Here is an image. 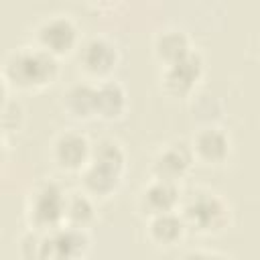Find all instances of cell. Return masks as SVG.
Returning a JSON list of instances; mask_svg holds the SVG:
<instances>
[{"instance_id": "obj_1", "label": "cell", "mask_w": 260, "mask_h": 260, "mask_svg": "<svg viewBox=\"0 0 260 260\" xmlns=\"http://www.w3.org/2000/svg\"><path fill=\"white\" fill-rule=\"evenodd\" d=\"M59 59L37 49L32 43L12 49L0 67V73L8 89L16 91H43L53 85L59 77Z\"/></svg>"}, {"instance_id": "obj_2", "label": "cell", "mask_w": 260, "mask_h": 260, "mask_svg": "<svg viewBox=\"0 0 260 260\" xmlns=\"http://www.w3.org/2000/svg\"><path fill=\"white\" fill-rule=\"evenodd\" d=\"M179 213L187 230L199 236L223 234L232 223L230 201L209 187H191L185 191L181 195Z\"/></svg>"}, {"instance_id": "obj_3", "label": "cell", "mask_w": 260, "mask_h": 260, "mask_svg": "<svg viewBox=\"0 0 260 260\" xmlns=\"http://www.w3.org/2000/svg\"><path fill=\"white\" fill-rule=\"evenodd\" d=\"M79 43H81L79 24L67 12L47 14L32 28V45L55 59L73 55Z\"/></svg>"}, {"instance_id": "obj_4", "label": "cell", "mask_w": 260, "mask_h": 260, "mask_svg": "<svg viewBox=\"0 0 260 260\" xmlns=\"http://www.w3.org/2000/svg\"><path fill=\"white\" fill-rule=\"evenodd\" d=\"M67 191L61 183L43 179L39 181L26 195L24 201V217L26 225L39 232H49L53 228L63 225V205Z\"/></svg>"}, {"instance_id": "obj_5", "label": "cell", "mask_w": 260, "mask_h": 260, "mask_svg": "<svg viewBox=\"0 0 260 260\" xmlns=\"http://www.w3.org/2000/svg\"><path fill=\"white\" fill-rule=\"evenodd\" d=\"M75 59L83 77L91 83L110 79L120 65L122 53L114 39L106 35H89L81 37V43L75 51Z\"/></svg>"}, {"instance_id": "obj_6", "label": "cell", "mask_w": 260, "mask_h": 260, "mask_svg": "<svg viewBox=\"0 0 260 260\" xmlns=\"http://www.w3.org/2000/svg\"><path fill=\"white\" fill-rule=\"evenodd\" d=\"M203 75H205V59L197 49H193L187 57L160 67L158 71L160 91L173 100H187L195 93Z\"/></svg>"}, {"instance_id": "obj_7", "label": "cell", "mask_w": 260, "mask_h": 260, "mask_svg": "<svg viewBox=\"0 0 260 260\" xmlns=\"http://www.w3.org/2000/svg\"><path fill=\"white\" fill-rule=\"evenodd\" d=\"M91 238L87 230L59 225L41 236L39 260H83L89 252Z\"/></svg>"}, {"instance_id": "obj_8", "label": "cell", "mask_w": 260, "mask_h": 260, "mask_svg": "<svg viewBox=\"0 0 260 260\" xmlns=\"http://www.w3.org/2000/svg\"><path fill=\"white\" fill-rule=\"evenodd\" d=\"M91 154V138L75 128L61 130L49 144V156L53 165L63 173H79Z\"/></svg>"}, {"instance_id": "obj_9", "label": "cell", "mask_w": 260, "mask_h": 260, "mask_svg": "<svg viewBox=\"0 0 260 260\" xmlns=\"http://www.w3.org/2000/svg\"><path fill=\"white\" fill-rule=\"evenodd\" d=\"M195 165L189 140H169L160 144L150 158V177L179 183L185 179Z\"/></svg>"}, {"instance_id": "obj_10", "label": "cell", "mask_w": 260, "mask_h": 260, "mask_svg": "<svg viewBox=\"0 0 260 260\" xmlns=\"http://www.w3.org/2000/svg\"><path fill=\"white\" fill-rule=\"evenodd\" d=\"M189 146L195 162H201L205 167H219L232 156V136L215 122L201 124L193 132Z\"/></svg>"}, {"instance_id": "obj_11", "label": "cell", "mask_w": 260, "mask_h": 260, "mask_svg": "<svg viewBox=\"0 0 260 260\" xmlns=\"http://www.w3.org/2000/svg\"><path fill=\"white\" fill-rule=\"evenodd\" d=\"M181 195H183V191H181L179 183L150 177L136 193V209L144 219H148L152 215L177 211L179 203H181Z\"/></svg>"}, {"instance_id": "obj_12", "label": "cell", "mask_w": 260, "mask_h": 260, "mask_svg": "<svg viewBox=\"0 0 260 260\" xmlns=\"http://www.w3.org/2000/svg\"><path fill=\"white\" fill-rule=\"evenodd\" d=\"M79 175V185H81V191L87 193L91 199H108L112 197L122 181H124V175L126 171L118 169V167H112L108 162H102V160H87V165L77 173Z\"/></svg>"}, {"instance_id": "obj_13", "label": "cell", "mask_w": 260, "mask_h": 260, "mask_svg": "<svg viewBox=\"0 0 260 260\" xmlns=\"http://www.w3.org/2000/svg\"><path fill=\"white\" fill-rule=\"evenodd\" d=\"M130 106L128 89L122 81L110 77L95 83V118L104 122H118L126 116Z\"/></svg>"}, {"instance_id": "obj_14", "label": "cell", "mask_w": 260, "mask_h": 260, "mask_svg": "<svg viewBox=\"0 0 260 260\" xmlns=\"http://www.w3.org/2000/svg\"><path fill=\"white\" fill-rule=\"evenodd\" d=\"M63 114L75 122L95 120V83L83 79L69 83L59 98Z\"/></svg>"}, {"instance_id": "obj_15", "label": "cell", "mask_w": 260, "mask_h": 260, "mask_svg": "<svg viewBox=\"0 0 260 260\" xmlns=\"http://www.w3.org/2000/svg\"><path fill=\"white\" fill-rule=\"evenodd\" d=\"M144 232H146L148 242L152 246L160 248V250L177 248L185 240V236L189 234V230H187V225H185L179 209L148 217Z\"/></svg>"}, {"instance_id": "obj_16", "label": "cell", "mask_w": 260, "mask_h": 260, "mask_svg": "<svg viewBox=\"0 0 260 260\" xmlns=\"http://www.w3.org/2000/svg\"><path fill=\"white\" fill-rule=\"evenodd\" d=\"M150 47H152V55L154 59L162 65H169V63H175L183 57H187L195 47H193V41L189 37V32L185 28H179V26H165V28H158L154 35H152V41H150Z\"/></svg>"}, {"instance_id": "obj_17", "label": "cell", "mask_w": 260, "mask_h": 260, "mask_svg": "<svg viewBox=\"0 0 260 260\" xmlns=\"http://www.w3.org/2000/svg\"><path fill=\"white\" fill-rule=\"evenodd\" d=\"M95 219H98L95 199H91L81 189L67 191L65 205H63V225L77 228V230H87L89 232V228L93 225Z\"/></svg>"}, {"instance_id": "obj_18", "label": "cell", "mask_w": 260, "mask_h": 260, "mask_svg": "<svg viewBox=\"0 0 260 260\" xmlns=\"http://www.w3.org/2000/svg\"><path fill=\"white\" fill-rule=\"evenodd\" d=\"M24 120V108L18 100L8 98L4 102V106L0 108V132H8V130H18L22 126Z\"/></svg>"}, {"instance_id": "obj_19", "label": "cell", "mask_w": 260, "mask_h": 260, "mask_svg": "<svg viewBox=\"0 0 260 260\" xmlns=\"http://www.w3.org/2000/svg\"><path fill=\"white\" fill-rule=\"evenodd\" d=\"M41 236H43V232L32 230V228H26V232L20 234V238H18V252H20L22 260H39Z\"/></svg>"}, {"instance_id": "obj_20", "label": "cell", "mask_w": 260, "mask_h": 260, "mask_svg": "<svg viewBox=\"0 0 260 260\" xmlns=\"http://www.w3.org/2000/svg\"><path fill=\"white\" fill-rule=\"evenodd\" d=\"M181 260H230V258L225 254H221V252H215V250H201V248H197V250L185 252L181 256Z\"/></svg>"}, {"instance_id": "obj_21", "label": "cell", "mask_w": 260, "mask_h": 260, "mask_svg": "<svg viewBox=\"0 0 260 260\" xmlns=\"http://www.w3.org/2000/svg\"><path fill=\"white\" fill-rule=\"evenodd\" d=\"M10 98V89H8V85H6V81H4V77H2V73H0V108L4 106V102Z\"/></svg>"}, {"instance_id": "obj_22", "label": "cell", "mask_w": 260, "mask_h": 260, "mask_svg": "<svg viewBox=\"0 0 260 260\" xmlns=\"http://www.w3.org/2000/svg\"><path fill=\"white\" fill-rule=\"evenodd\" d=\"M4 162H6V140H4V134L0 132V169Z\"/></svg>"}]
</instances>
